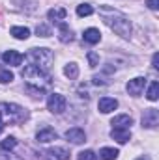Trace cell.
<instances>
[{
    "label": "cell",
    "instance_id": "6da1fadb",
    "mask_svg": "<svg viewBox=\"0 0 159 160\" xmlns=\"http://www.w3.org/2000/svg\"><path fill=\"white\" fill-rule=\"evenodd\" d=\"M23 78L26 80V89L30 93H34L32 97H40L41 99L43 91L51 86V77L45 71H41L40 67L32 65V63L23 69Z\"/></svg>",
    "mask_w": 159,
    "mask_h": 160
},
{
    "label": "cell",
    "instance_id": "7a4b0ae2",
    "mask_svg": "<svg viewBox=\"0 0 159 160\" xmlns=\"http://www.w3.org/2000/svg\"><path fill=\"white\" fill-rule=\"evenodd\" d=\"M99 13H101V17L105 21V24L111 30H114L118 36L125 38V39L131 36V21L123 13H120L116 9H112V8H107V6H101L99 8Z\"/></svg>",
    "mask_w": 159,
    "mask_h": 160
},
{
    "label": "cell",
    "instance_id": "3957f363",
    "mask_svg": "<svg viewBox=\"0 0 159 160\" xmlns=\"http://www.w3.org/2000/svg\"><path fill=\"white\" fill-rule=\"evenodd\" d=\"M28 62L36 67H40L41 71H49L52 62H54V54L49 50V48H30V52L26 54Z\"/></svg>",
    "mask_w": 159,
    "mask_h": 160
},
{
    "label": "cell",
    "instance_id": "277c9868",
    "mask_svg": "<svg viewBox=\"0 0 159 160\" xmlns=\"http://www.w3.org/2000/svg\"><path fill=\"white\" fill-rule=\"evenodd\" d=\"M0 118L4 123H21L28 118L26 110L19 104H8V102H0Z\"/></svg>",
    "mask_w": 159,
    "mask_h": 160
},
{
    "label": "cell",
    "instance_id": "5b68a950",
    "mask_svg": "<svg viewBox=\"0 0 159 160\" xmlns=\"http://www.w3.org/2000/svg\"><path fill=\"white\" fill-rule=\"evenodd\" d=\"M66 106H68V101H66L64 95H60V93H51V95H49V99H47V108H49V112H52V114H62V112L66 110Z\"/></svg>",
    "mask_w": 159,
    "mask_h": 160
},
{
    "label": "cell",
    "instance_id": "8992f818",
    "mask_svg": "<svg viewBox=\"0 0 159 160\" xmlns=\"http://www.w3.org/2000/svg\"><path fill=\"white\" fill-rule=\"evenodd\" d=\"M144 86H146V78L144 77H137V78L127 82V93L133 95V97H139L144 91Z\"/></svg>",
    "mask_w": 159,
    "mask_h": 160
},
{
    "label": "cell",
    "instance_id": "52a82bcc",
    "mask_svg": "<svg viewBox=\"0 0 159 160\" xmlns=\"http://www.w3.org/2000/svg\"><path fill=\"white\" fill-rule=\"evenodd\" d=\"M66 140H68V142H71V143H75V145H80V143H84V142H86V134H84V130H82V128L73 127V128L66 130Z\"/></svg>",
    "mask_w": 159,
    "mask_h": 160
},
{
    "label": "cell",
    "instance_id": "ba28073f",
    "mask_svg": "<svg viewBox=\"0 0 159 160\" xmlns=\"http://www.w3.org/2000/svg\"><path fill=\"white\" fill-rule=\"evenodd\" d=\"M159 123V112L156 108H148L142 116V127L146 128H156Z\"/></svg>",
    "mask_w": 159,
    "mask_h": 160
},
{
    "label": "cell",
    "instance_id": "9c48e42d",
    "mask_svg": "<svg viewBox=\"0 0 159 160\" xmlns=\"http://www.w3.org/2000/svg\"><path fill=\"white\" fill-rule=\"evenodd\" d=\"M97 108H99L101 114H111L118 108V101L112 99V97H101L99 102H97Z\"/></svg>",
    "mask_w": 159,
    "mask_h": 160
},
{
    "label": "cell",
    "instance_id": "30bf717a",
    "mask_svg": "<svg viewBox=\"0 0 159 160\" xmlns=\"http://www.w3.org/2000/svg\"><path fill=\"white\" fill-rule=\"evenodd\" d=\"M2 60H4V63H8V65H21V63H23V54L17 52V50H6V52L2 54Z\"/></svg>",
    "mask_w": 159,
    "mask_h": 160
},
{
    "label": "cell",
    "instance_id": "8fae6325",
    "mask_svg": "<svg viewBox=\"0 0 159 160\" xmlns=\"http://www.w3.org/2000/svg\"><path fill=\"white\" fill-rule=\"evenodd\" d=\"M56 138H58V134H56L54 128H51V127L41 128L40 132H38V136H36V140H38L40 143H49V142H52V140H56Z\"/></svg>",
    "mask_w": 159,
    "mask_h": 160
},
{
    "label": "cell",
    "instance_id": "7c38bea8",
    "mask_svg": "<svg viewBox=\"0 0 159 160\" xmlns=\"http://www.w3.org/2000/svg\"><path fill=\"white\" fill-rule=\"evenodd\" d=\"M111 125H112V128H129V127L133 125V119H131V116H127V114H120L116 118H112Z\"/></svg>",
    "mask_w": 159,
    "mask_h": 160
},
{
    "label": "cell",
    "instance_id": "4fadbf2b",
    "mask_svg": "<svg viewBox=\"0 0 159 160\" xmlns=\"http://www.w3.org/2000/svg\"><path fill=\"white\" fill-rule=\"evenodd\" d=\"M111 138L116 140L118 143H127L131 140V132H129V128H112L111 130Z\"/></svg>",
    "mask_w": 159,
    "mask_h": 160
},
{
    "label": "cell",
    "instance_id": "5bb4252c",
    "mask_svg": "<svg viewBox=\"0 0 159 160\" xmlns=\"http://www.w3.org/2000/svg\"><path fill=\"white\" fill-rule=\"evenodd\" d=\"M58 39L62 43H71L73 41V32H71V28L64 21L60 22V28H58Z\"/></svg>",
    "mask_w": 159,
    "mask_h": 160
},
{
    "label": "cell",
    "instance_id": "9a60e30c",
    "mask_svg": "<svg viewBox=\"0 0 159 160\" xmlns=\"http://www.w3.org/2000/svg\"><path fill=\"white\" fill-rule=\"evenodd\" d=\"M82 39L86 41V43H90V45H96V43L101 41V32L97 28H88V30H84Z\"/></svg>",
    "mask_w": 159,
    "mask_h": 160
},
{
    "label": "cell",
    "instance_id": "2e32d148",
    "mask_svg": "<svg viewBox=\"0 0 159 160\" xmlns=\"http://www.w3.org/2000/svg\"><path fill=\"white\" fill-rule=\"evenodd\" d=\"M66 15H68V11H66L64 8H52V9H49V13H47V17H49L51 22H62V21L66 19Z\"/></svg>",
    "mask_w": 159,
    "mask_h": 160
},
{
    "label": "cell",
    "instance_id": "e0dca14e",
    "mask_svg": "<svg viewBox=\"0 0 159 160\" xmlns=\"http://www.w3.org/2000/svg\"><path fill=\"white\" fill-rule=\"evenodd\" d=\"M47 155H51L52 158H56V160H69V151L64 149V147H51L47 151Z\"/></svg>",
    "mask_w": 159,
    "mask_h": 160
},
{
    "label": "cell",
    "instance_id": "ac0fdd59",
    "mask_svg": "<svg viewBox=\"0 0 159 160\" xmlns=\"http://www.w3.org/2000/svg\"><path fill=\"white\" fill-rule=\"evenodd\" d=\"M9 34H11L13 38H17V39H28V38H30V30H28L26 26H13V28L9 30Z\"/></svg>",
    "mask_w": 159,
    "mask_h": 160
},
{
    "label": "cell",
    "instance_id": "d6986e66",
    "mask_svg": "<svg viewBox=\"0 0 159 160\" xmlns=\"http://www.w3.org/2000/svg\"><path fill=\"white\" fill-rule=\"evenodd\" d=\"M118 155H120L118 149H114V147H103L99 151V158L101 160H116Z\"/></svg>",
    "mask_w": 159,
    "mask_h": 160
},
{
    "label": "cell",
    "instance_id": "ffe728a7",
    "mask_svg": "<svg viewBox=\"0 0 159 160\" xmlns=\"http://www.w3.org/2000/svg\"><path fill=\"white\" fill-rule=\"evenodd\" d=\"M64 75H66V77H68V78H77V77H79V65H77V63H73V62H71V63H68V65H66V67H64Z\"/></svg>",
    "mask_w": 159,
    "mask_h": 160
},
{
    "label": "cell",
    "instance_id": "44dd1931",
    "mask_svg": "<svg viewBox=\"0 0 159 160\" xmlns=\"http://www.w3.org/2000/svg\"><path fill=\"white\" fill-rule=\"evenodd\" d=\"M146 97H148L150 101H157V99H159V82H157V80H154V82L150 84Z\"/></svg>",
    "mask_w": 159,
    "mask_h": 160
},
{
    "label": "cell",
    "instance_id": "7402d4cb",
    "mask_svg": "<svg viewBox=\"0 0 159 160\" xmlns=\"http://www.w3.org/2000/svg\"><path fill=\"white\" fill-rule=\"evenodd\" d=\"M15 145H17V140H15L13 136H8L6 140L0 142V151H11Z\"/></svg>",
    "mask_w": 159,
    "mask_h": 160
},
{
    "label": "cell",
    "instance_id": "603a6c76",
    "mask_svg": "<svg viewBox=\"0 0 159 160\" xmlns=\"http://www.w3.org/2000/svg\"><path fill=\"white\" fill-rule=\"evenodd\" d=\"M94 13V8L90 6V4H79L77 6V15L79 17H88V15H92Z\"/></svg>",
    "mask_w": 159,
    "mask_h": 160
},
{
    "label": "cell",
    "instance_id": "cb8c5ba5",
    "mask_svg": "<svg viewBox=\"0 0 159 160\" xmlns=\"http://www.w3.org/2000/svg\"><path fill=\"white\" fill-rule=\"evenodd\" d=\"M11 80H13V73L9 69H6V67H0V82L2 84H8Z\"/></svg>",
    "mask_w": 159,
    "mask_h": 160
},
{
    "label": "cell",
    "instance_id": "d4e9b609",
    "mask_svg": "<svg viewBox=\"0 0 159 160\" xmlns=\"http://www.w3.org/2000/svg\"><path fill=\"white\" fill-rule=\"evenodd\" d=\"M86 58H88V63H90V67H97V65H99V54H97V52L90 50Z\"/></svg>",
    "mask_w": 159,
    "mask_h": 160
},
{
    "label": "cell",
    "instance_id": "484cf974",
    "mask_svg": "<svg viewBox=\"0 0 159 160\" xmlns=\"http://www.w3.org/2000/svg\"><path fill=\"white\" fill-rule=\"evenodd\" d=\"M36 34H38L40 38H49V36H51V28H49L47 24H38V26H36Z\"/></svg>",
    "mask_w": 159,
    "mask_h": 160
},
{
    "label": "cell",
    "instance_id": "4316f807",
    "mask_svg": "<svg viewBox=\"0 0 159 160\" xmlns=\"http://www.w3.org/2000/svg\"><path fill=\"white\" fill-rule=\"evenodd\" d=\"M79 160H97V155L94 151L86 149V151H80L79 153Z\"/></svg>",
    "mask_w": 159,
    "mask_h": 160
},
{
    "label": "cell",
    "instance_id": "83f0119b",
    "mask_svg": "<svg viewBox=\"0 0 159 160\" xmlns=\"http://www.w3.org/2000/svg\"><path fill=\"white\" fill-rule=\"evenodd\" d=\"M0 153H6V151H0ZM0 160H25V158H19L13 153H6V155H0Z\"/></svg>",
    "mask_w": 159,
    "mask_h": 160
},
{
    "label": "cell",
    "instance_id": "f1b7e54d",
    "mask_svg": "<svg viewBox=\"0 0 159 160\" xmlns=\"http://www.w3.org/2000/svg\"><path fill=\"white\" fill-rule=\"evenodd\" d=\"M146 6L150 9H157L159 8V0H146Z\"/></svg>",
    "mask_w": 159,
    "mask_h": 160
},
{
    "label": "cell",
    "instance_id": "f546056e",
    "mask_svg": "<svg viewBox=\"0 0 159 160\" xmlns=\"http://www.w3.org/2000/svg\"><path fill=\"white\" fill-rule=\"evenodd\" d=\"M152 65H154L156 69H159V54H157V52L152 56Z\"/></svg>",
    "mask_w": 159,
    "mask_h": 160
},
{
    "label": "cell",
    "instance_id": "4dcf8cb0",
    "mask_svg": "<svg viewBox=\"0 0 159 160\" xmlns=\"http://www.w3.org/2000/svg\"><path fill=\"white\" fill-rule=\"evenodd\" d=\"M4 127H6V123L2 121V118H0V134H2V130H4Z\"/></svg>",
    "mask_w": 159,
    "mask_h": 160
},
{
    "label": "cell",
    "instance_id": "1f68e13d",
    "mask_svg": "<svg viewBox=\"0 0 159 160\" xmlns=\"http://www.w3.org/2000/svg\"><path fill=\"white\" fill-rule=\"evenodd\" d=\"M137 160H148V158H144V157H140V158H137Z\"/></svg>",
    "mask_w": 159,
    "mask_h": 160
}]
</instances>
